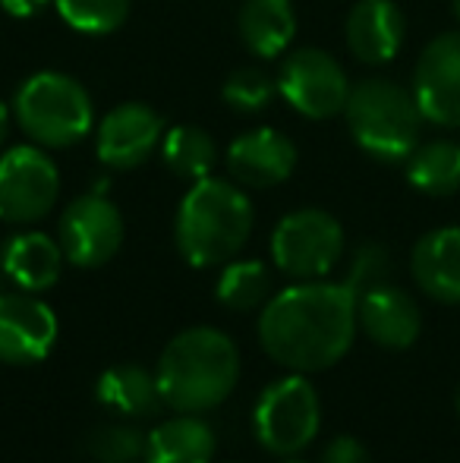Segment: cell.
I'll use <instances>...</instances> for the list:
<instances>
[{
	"instance_id": "obj_29",
	"label": "cell",
	"mask_w": 460,
	"mask_h": 463,
	"mask_svg": "<svg viewBox=\"0 0 460 463\" xmlns=\"http://www.w3.org/2000/svg\"><path fill=\"white\" fill-rule=\"evenodd\" d=\"M319 463H372V460H369V451L360 439H353V435H338V439H332L325 445Z\"/></svg>"
},
{
	"instance_id": "obj_23",
	"label": "cell",
	"mask_w": 460,
	"mask_h": 463,
	"mask_svg": "<svg viewBox=\"0 0 460 463\" xmlns=\"http://www.w3.org/2000/svg\"><path fill=\"white\" fill-rule=\"evenodd\" d=\"M161 158H164L167 171H174L180 180H205L215 174L218 165V146L202 127H174L161 139Z\"/></svg>"
},
{
	"instance_id": "obj_5",
	"label": "cell",
	"mask_w": 460,
	"mask_h": 463,
	"mask_svg": "<svg viewBox=\"0 0 460 463\" xmlns=\"http://www.w3.org/2000/svg\"><path fill=\"white\" fill-rule=\"evenodd\" d=\"M13 120L35 146L70 148L95 129V104L80 80L57 70H42L16 89Z\"/></svg>"
},
{
	"instance_id": "obj_33",
	"label": "cell",
	"mask_w": 460,
	"mask_h": 463,
	"mask_svg": "<svg viewBox=\"0 0 460 463\" xmlns=\"http://www.w3.org/2000/svg\"><path fill=\"white\" fill-rule=\"evenodd\" d=\"M281 463H306V460H300V458H296V454H294V458H284Z\"/></svg>"
},
{
	"instance_id": "obj_15",
	"label": "cell",
	"mask_w": 460,
	"mask_h": 463,
	"mask_svg": "<svg viewBox=\"0 0 460 463\" xmlns=\"http://www.w3.org/2000/svg\"><path fill=\"white\" fill-rule=\"evenodd\" d=\"M356 318L366 331L369 341H375L385 350H407L417 344L423 331V312L417 299L394 284H375L366 293H360Z\"/></svg>"
},
{
	"instance_id": "obj_24",
	"label": "cell",
	"mask_w": 460,
	"mask_h": 463,
	"mask_svg": "<svg viewBox=\"0 0 460 463\" xmlns=\"http://www.w3.org/2000/svg\"><path fill=\"white\" fill-rule=\"evenodd\" d=\"M218 303L233 312L258 309L271 299V269L258 259H230L218 278Z\"/></svg>"
},
{
	"instance_id": "obj_7",
	"label": "cell",
	"mask_w": 460,
	"mask_h": 463,
	"mask_svg": "<svg viewBox=\"0 0 460 463\" xmlns=\"http://www.w3.org/2000/svg\"><path fill=\"white\" fill-rule=\"evenodd\" d=\"M344 256V227L322 208H300L277 221L271 233V262L294 280H322Z\"/></svg>"
},
{
	"instance_id": "obj_12",
	"label": "cell",
	"mask_w": 460,
	"mask_h": 463,
	"mask_svg": "<svg viewBox=\"0 0 460 463\" xmlns=\"http://www.w3.org/2000/svg\"><path fill=\"white\" fill-rule=\"evenodd\" d=\"M164 117L142 101L117 104L101 117L95 129V152L111 171H133L146 165L148 155L164 139Z\"/></svg>"
},
{
	"instance_id": "obj_25",
	"label": "cell",
	"mask_w": 460,
	"mask_h": 463,
	"mask_svg": "<svg viewBox=\"0 0 460 463\" xmlns=\"http://www.w3.org/2000/svg\"><path fill=\"white\" fill-rule=\"evenodd\" d=\"M133 0H54L63 23L80 35H111L129 16Z\"/></svg>"
},
{
	"instance_id": "obj_8",
	"label": "cell",
	"mask_w": 460,
	"mask_h": 463,
	"mask_svg": "<svg viewBox=\"0 0 460 463\" xmlns=\"http://www.w3.org/2000/svg\"><path fill=\"white\" fill-rule=\"evenodd\" d=\"M61 195V171L48 148L16 146L0 155V221L38 224Z\"/></svg>"
},
{
	"instance_id": "obj_1",
	"label": "cell",
	"mask_w": 460,
	"mask_h": 463,
	"mask_svg": "<svg viewBox=\"0 0 460 463\" xmlns=\"http://www.w3.org/2000/svg\"><path fill=\"white\" fill-rule=\"evenodd\" d=\"M356 290L341 280H296L265 303L258 344L277 366L309 375L347 356L360 328Z\"/></svg>"
},
{
	"instance_id": "obj_30",
	"label": "cell",
	"mask_w": 460,
	"mask_h": 463,
	"mask_svg": "<svg viewBox=\"0 0 460 463\" xmlns=\"http://www.w3.org/2000/svg\"><path fill=\"white\" fill-rule=\"evenodd\" d=\"M48 4H54V0H0V10L13 19H32L42 10H48Z\"/></svg>"
},
{
	"instance_id": "obj_18",
	"label": "cell",
	"mask_w": 460,
	"mask_h": 463,
	"mask_svg": "<svg viewBox=\"0 0 460 463\" xmlns=\"http://www.w3.org/2000/svg\"><path fill=\"white\" fill-rule=\"evenodd\" d=\"M417 287L438 303H460V227H438L417 240L410 256Z\"/></svg>"
},
{
	"instance_id": "obj_14",
	"label": "cell",
	"mask_w": 460,
	"mask_h": 463,
	"mask_svg": "<svg viewBox=\"0 0 460 463\" xmlns=\"http://www.w3.org/2000/svg\"><path fill=\"white\" fill-rule=\"evenodd\" d=\"M228 174L233 184L249 189H268L296 171V146L271 127H256L237 136L228 146Z\"/></svg>"
},
{
	"instance_id": "obj_9",
	"label": "cell",
	"mask_w": 460,
	"mask_h": 463,
	"mask_svg": "<svg viewBox=\"0 0 460 463\" xmlns=\"http://www.w3.org/2000/svg\"><path fill=\"white\" fill-rule=\"evenodd\" d=\"M277 95L309 120L344 114L350 80L338 61L322 48H296L277 70Z\"/></svg>"
},
{
	"instance_id": "obj_27",
	"label": "cell",
	"mask_w": 460,
	"mask_h": 463,
	"mask_svg": "<svg viewBox=\"0 0 460 463\" xmlns=\"http://www.w3.org/2000/svg\"><path fill=\"white\" fill-rule=\"evenodd\" d=\"M277 92V80L258 67H239L224 80V101L230 104L237 114H258L271 104Z\"/></svg>"
},
{
	"instance_id": "obj_11",
	"label": "cell",
	"mask_w": 460,
	"mask_h": 463,
	"mask_svg": "<svg viewBox=\"0 0 460 463\" xmlns=\"http://www.w3.org/2000/svg\"><path fill=\"white\" fill-rule=\"evenodd\" d=\"M413 95L426 123L460 127V32H442L423 48L413 70Z\"/></svg>"
},
{
	"instance_id": "obj_31",
	"label": "cell",
	"mask_w": 460,
	"mask_h": 463,
	"mask_svg": "<svg viewBox=\"0 0 460 463\" xmlns=\"http://www.w3.org/2000/svg\"><path fill=\"white\" fill-rule=\"evenodd\" d=\"M10 120H13V110L6 108V101H0V146H4L6 133H10Z\"/></svg>"
},
{
	"instance_id": "obj_20",
	"label": "cell",
	"mask_w": 460,
	"mask_h": 463,
	"mask_svg": "<svg viewBox=\"0 0 460 463\" xmlns=\"http://www.w3.org/2000/svg\"><path fill=\"white\" fill-rule=\"evenodd\" d=\"M239 42L262 61L287 54L296 38V13L290 0H243L237 16Z\"/></svg>"
},
{
	"instance_id": "obj_10",
	"label": "cell",
	"mask_w": 460,
	"mask_h": 463,
	"mask_svg": "<svg viewBox=\"0 0 460 463\" xmlns=\"http://www.w3.org/2000/svg\"><path fill=\"white\" fill-rule=\"evenodd\" d=\"M57 243L76 269H101L123 246V214L105 193L73 199L57 221Z\"/></svg>"
},
{
	"instance_id": "obj_6",
	"label": "cell",
	"mask_w": 460,
	"mask_h": 463,
	"mask_svg": "<svg viewBox=\"0 0 460 463\" xmlns=\"http://www.w3.org/2000/svg\"><path fill=\"white\" fill-rule=\"evenodd\" d=\"M322 426V403L313 382L300 372L271 382L258 394L252 410V429L265 451L277 458H294L309 448Z\"/></svg>"
},
{
	"instance_id": "obj_16",
	"label": "cell",
	"mask_w": 460,
	"mask_h": 463,
	"mask_svg": "<svg viewBox=\"0 0 460 463\" xmlns=\"http://www.w3.org/2000/svg\"><path fill=\"white\" fill-rule=\"evenodd\" d=\"M347 48L366 67H385L400 54L407 19L394 0H356L347 13Z\"/></svg>"
},
{
	"instance_id": "obj_28",
	"label": "cell",
	"mask_w": 460,
	"mask_h": 463,
	"mask_svg": "<svg viewBox=\"0 0 460 463\" xmlns=\"http://www.w3.org/2000/svg\"><path fill=\"white\" fill-rule=\"evenodd\" d=\"M388 275H391V256H388V250L379 243H366L356 250L344 280L356 290V297H360V293H366L369 287L385 284Z\"/></svg>"
},
{
	"instance_id": "obj_32",
	"label": "cell",
	"mask_w": 460,
	"mask_h": 463,
	"mask_svg": "<svg viewBox=\"0 0 460 463\" xmlns=\"http://www.w3.org/2000/svg\"><path fill=\"white\" fill-rule=\"evenodd\" d=\"M451 10H455V16H457V23H460V0H451Z\"/></svg>"
},
{
	"instance_id": "obj_22",
	"label": "cell",
	"mask_w": 460,
	"mask_h": 463,
	"mask_svg": "<svg viewBox=\"0 0 460 463\" xmlns=\"http://www.w3.org/2000/svg\"><path fill=\"white\" fill-rule=\"evenodd\" d=\"M404 167L410 186L423 195H455L460 189V142H419Z\"/></svg>"
},
{
	"instance_id": "obj_34",
	"label": "cell",
	"mask_w": 460,
	"mask_h": 463,
	"mask_svg": "<svg viewBox=\"0 0 460 463\" xmlns=\"http://www.w3.org/2000/svg\"><path fill=\"white\" fill-rule=\"evenodd\" d=\"M455 407H457V416H460V388H457V397H455Z\"/></svg>"
},
{
	"instance_id": "obj_26",
	"label": "cell",
	"mask_w": 460,
	"mask_h": 463,
	"mask_svg": "<svg viewBox=\"0 0 460 463\" xmlns=\"http://www.w3.org/2000/svg\"><path fill=\"white\" fill-rule=\"evenodd\" d=\"M86 451L99 463H142L146 460V435L129 422H108L89 432Z\"/></svg>"
},
{
	"instance_id": "obj_4",
	"label": "cell",
	"mask_w": 460,
	"mask_h": 463,
	"mask_svg": "<svg viewBox=\"0 0 460 463\" xmlns=\"http://www.w3.org/2000/svg\"><path fill=\"white\" fill-rule=\"evenodd\" d=\"M344 117L356 146L385 165H404L410 158L426 123L413 89L385 76H369L350 86Z\"/></svg>"
},
{
	"instance_id": "obj_13",
	"label": "cell",
	"mask_w": 460,
	"mask_h": 463,
	"mask_svg": "<svg viewBox=\"0 0 460 463\" xmlns=\"http://www.w3.org/2000/svg\"><path fill=\"white\" fill-rule=\"evenodd\" d=\"M57 316L32 293H0V363L35 366L57 344Z\"/></svg>"
},
{
	"instance_id": "obj_19",
	"label": "cell",
	"mask_w": 460,
	"mask_h": 463,
	"mask_svg": "<svg viewBox=\"0 0 460 463\" xmlns=\"http://www.w3.org/2000/svg\"><path fill=\"white\" fill-rule=\"evenodd\" d=\"M218 439L199 413H177L146 435V460L142 463H211Z\"/></svg>"
},
{
	"instance_id": "obj_2",
	"label": "cell",
	"mask_w": 460,
	"mask_h": 463,
	"mask_svg": "<svg viewBox=\"0 0 460 463\" xmlns=\"http://www.w3.org/2000/svg\"><path fill=\"white\" fill-rule=\"evenodd\" d=\"M155 378L174 413H205L221 407L237 388L239 350L218 328H186L161 350Z\"/></svg>"
},
{
	"instance_id": "obj_3",
	"label": "cell",
	"mask_w": 460,
	"mask_h": 463,
	"mask_svg": "<svg viewBox=\"0 0 460 463\" xmlns=\"http://www.w3.org/2000/svg\"><path fill=\"white\" fill-rule=\"evenodd\" d=\"M252 237V202L233 180L205 177L190 186L177 208L174 240L192 269H215L239 256Z\"/></svg>"
},
{
	"instance_id": "obj_17",
	"label": "cell",
	"mask_w": 460,
	"mask_h": 463,
	"mask_svg": "<svg viewBox=\"0 0 460 463\" xmlns=\"http://www.w3.org/2000/svg\"><path fill=\"white\" fill-rule=\"evenodd\" d=\"M63 262L67 256H63L61 243L42 231L13 233L0 250V269H4L6 280L25 293L51 290L61 280Z\"/></svg>"
},
{
	"instance_id": "obj_21",
	"label": "cell",
	"mask_w": 460,
	"mask_h": 463,
	"mask_svg": "<svg viewBox=\"0 0 460 463\" xmlns=\"http://www.w3.org/2000/svg\"><path fill=\"white\" fill-rule=\"evenodd\" d=\"M95 397L111 413L127 416V420H146L164 407L155 372H148L139 363H117V366L105 369V375L95 384Z\"/></svg>"
},
{
	"instance_id": "obj_35",
	"label": "cell",
	"mask_w": 460,
	"mask_h": 463,
	"mask_svg": "<svg viewBox=\"0 0 460 463\" xmlns=\"http://www.w3.org/2000/svg\"><path fill=\"white\" fill-rule=\"evenodd\" d=\"M4 280H6V275H4V269H0V293H4Z\"/></svg>"
}]
</instances>
